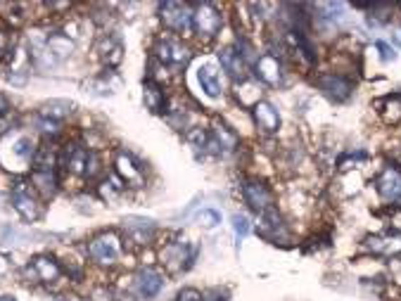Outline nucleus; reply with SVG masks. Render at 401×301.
<instances>
[{
	"instance_id": "nucleus-1",
	"label": "nucleus",
	"mask_w": 401,
	"mask_h": 301,
	"mask_svg": "<svg viewBox=\"0 0 401 301\" xmlns=\"http://www.w3.org/2000/svg\"><path fill=\"white\" fill-rule=\"evenodd\" d=\"M38 147L24 133H8V138L0 143V164L8 171H24L33 166Z\"/></svg>"
},
{
	"instance_id": "nucleus-2",
	"label": "nucleus",
	"mask_w": 401,
	"mask_h": 301,
	"mask_svg": "<svg viewBox=\"0 0 401 301\" xmlns=\"http://www.w3.org/2000/svg\"><path fill=\"white\" fill-rule=\"evenodd\" d=\"M60 162L65 164V169L74 176H86V178H93L95 173L100 171V162H98V155L88 147H81V145H67L60 155Z\"/></svg>"
},
{
	"instance_id": "nucleus-3",
	"label": "nucleus",
	"mask_w": 401,
	"mask_h": 301,
	"mask_svg": "<svg viewBox=\"0 0 401 301\" xmlns=\"http://www.w3.org/2000/svg\"><path fill=\"white\" fill-rule=\"evenodd\" d=\"M12 204L26 221H36L43 214V204L36 197V187L31 185V180H17L15 187H12Z\"/></svg>"
},
{
	"instance_id": "nucleus-4",
	"label": "nucleus",
	"mask_w": 401,
	"mask_h": 301,
	"mask_svg": "<svg viewBox=\"0 0 401 301\" xmlns=\"http://www.w3.org/2000/svg\"><path fill=\"white\" fill-rule=\"evenodd\" d=\"M88 254H91L100 266H114L121 254V240L116 233H102L88 244Z\"/></svg>"
},
{
	"instance_id": "nucleus-5",
	"label": "nucleus",
	"mask_w": 401,
	"mask_h": 301,
	"mask_svg": "<svg viewBox=\"0 0 401 301\" xmlns=\"http://www.w3.org/2000/svg\"><path fill=\"white\" fill-rule=\"evenodd\" d=\"M159 17L171 31H188L192 26V12L183 3H171L169 0V3L159 5Z\"/></svg>"
},
{
	"instance_id": "nucleus-6",
	"label": "nucleus",
	"mask_w": 401,
	"mask_h": 301,
	"mask_svg": "<svg viewBox=\"0 0 401 301\" xmlns=\"http://www.w3.org/2000/svg\"><path fill=\"white\" fill-rule=\"evenodd\" d=\"M192 26L199 36H216L219 29H221V12L216 10V5L212 3H202L197 5V10L192 12Z\"/></svg>"
},
{
	"instance_id": "nucleus-7",
	"label": "nucleus",
	"mask_w": 401,
	"mask_h": 301,
	"mask_svg": "<svg viewBox=\"0 0 401 301\" xmlns=\"http://www.w3.org/2000/svg\"><path fill=\"white\" fill-rule=\"evenodd\" d=\"M243 197L254 212L264 214L268 209H273V192L264 180H245L243 185Z\"/></svg>"
},
{
	"instance_id": "nucleus-8",
	"label": "nucleus",
	"mask_w": 401,
	"mask_h": 301,
	"mask_svg": "<svg viewBox=\"0 0 401 301\" xmlns=\"http://www.w3.org/2000/svg\"><path fill=\"white\" fill-rule=\"evenodd\" d=\"M378 195L390 204H401V171L394 166H385L375 178Z\"/></svg>"
},
{
	"instance_id": "nucleus-9",
	"label": "nucleus",
	"mask_w": 401,
	"mask_h": 301,
	"mask_svg": "<svg viewBox=\"0 0 401 301\" xmlns=\"http://www.w3.org/2000/svg\"><path fill=\"white\" fill-rule=\"evenodd\" d=\"M316 83H318V88H321L323 93L335 102H347L351 97V93H354L351 81L344 79V76H340V74H323V76H318Z\"/></svg>"
},
{
	"instance_id": "nucleus-10",
	"label": "nucleus",
	"mask_w": 401,
	"mask_h": 301,
	"mask_svg": "<svg viewBox=\"0 0 401 301\" xmlns=\"http://www.w3.org/2000/svg\"><path fill=\"white\" fill-rule=\"evenodd\" d=\"M155 58L162 65H185L190 60L188 48L181 45L178 40H157L155 45Z\"/></svg>"
},
{
	"instance_id": "nucleus-11",
	"label": "nucleus",
	"mask_w": 401,
	"mask_h": 301,
	"mask_svg": "<svg viewBox=\"0 0 401 301\" xmlns=\"http://www.w3.org/2000/svg\"><path fill=\"white\" fill-rule=\"evenodd\" d=\"M366 247H368L373 254L380 256H397L401 254V235L399 233H383V235H370L366 237Z\"/></svg>"
},
{
	"instance_id": "nucleus-12",
	"label": "nucleus",
	"mask_w": 401,
	"mask_h": 301,
	"mask_svg": "<svg viewBox=\"0 0 401 301\" xmlns=\"http://www.w3.org/2000/svg\"><path fill=\"white\" fill-rule=\"evenodd\" d=\"M133 285H136V292L141 294L143 299H150V297H155L159 290H162L164 275L159 270H155V268H143V270H138Z\"/></svg>"
},
{
	"instance_id": "nucleus-13",
	"label": "nucleus",
	"mask_w": 401,
	"mask_h": 301,
	"mask_svg": "<svg viewBox=\"0 0 401 301\" xmlns=\"http://www.w3.org/2000/svg\"><path fill=\"white\" fill-rule=\"evenodd\" d=\"M257 230L264 237H268V240H285L287 237V228H285V223H282L280 214L275 212V209H268V212L261 214Z\"/></svg>"
},
{
	"instance_id": "nucleus-14",
	"label": "nucleus",
	"mask_w": 401,
	"mask_h": 301,
	"mask_svg": "<svg viewBox=\"0 0 401 301\" xmlns=\"http://www.w3.org/2000/svg\"><path fill=\"white\" fill-rule=\"evenodd\" d=\"M257 76L264 83H268V86H278V83L282 81V67L275 55L266 53L261 55L259 62H257Z\"/></svg>"
},
{
	"instance_id": "nucleus-15",
	"label": "nucleus",
	"mask_w": 401,
	"mask_h": 301,
	"mask_svg": "<svg viewBox=\"0 0 401 301\" xmlns=\"http://www.w3.org/2000/svg\"><path fill=\"white\" fill-rule=\"evenodd\" d=\"M252 111H254V119H257L259 128H264L266 133H275V131H278V126H280V114H278V109H275L271 102L259 100V102L252 107Z\"/></svg>"
},
{
	"instance_id": "nucleus-16",
	"label": "nucleus",
	"mask_w": 401,
	"mask_h": 301,
	"mask_svg": "<svg viewBox=\"0 0 401 301\" xmlns=\"http://www.w3.org/2000/svg\"><path fill=\"white\" fill-rule=\"evenodd\" d=\"M197 81L202 90L209 97H219L221 95V76L216 72V67L209 65V62H204V65H199L197 69Z\"/></svg>"
},
{
	"instance_id": "nucleus-17",
	"label": "nucleus",
	"mask_w": 401,
	"mask_h": 301,
	"mask_svg": "<svg viewBox=\"0 0 401 301\" xmlns=\"http://www.w3.org/2000/svg\"><path fill=\"white\" fill-rule=\"evenodd\" d=\"M219 62L221 67H224V72H228V76H233V79H245V62L235 48H224V50L219 53Z\"/></svg>"
},
{
	"instance_id": "nucleus-18",
	"label": "nucleus",
	"mask_w": 401,
	"mask_h": 301,
	"mask_svg": "<svg viewBox=\"0 0 401 301\" xmlns=\"http://www.w3.org/2000/svg\"><path fill=\"white\" fill-rule=\"evenodd\" d=\"M114 166H116V173L123 178V183H131V185H141L143 180V173L141 169L136 166V162L131 159L126 152H119L114 159Z\"/></svg>"
},
{
	"instance_id": "nucleus-19",
	"label": "nucleus",
	"mask_w": 401,
	"mask_h": 301,
	"mask_svg": "<svg viewBox=\"0 0 401 301\" xmlns=\"http://www.w3.org/2000/svg\"><path fill=\"white\" fill-rule=\"evenodd\" d=\"M143 97H145V107H148L150 111H155V114H159V111H164V104H167V95H164L162 86H159L157 81H145V90H143Z\"/></svg>"
},
{
	"instance_id": "nucleus-20",
	"label": "nucleus",
	"mask_w": 401,
	"mask_h": 301,
	"mask_svg": "<svg viewBox=\"0 0 401 301\" xmlns=\"http://www.w3.org/2000/svg\"><path fill=\"white\" fill-rule=\"evenodd\" d=\"M33 270H36L38 280H43V283H53V280H57L62 275L60 263L55 261V258H50V256H36V258H33Z\"/></svg>"
},
{
	"instance_id": "nucleus-21",
	"label": "nucleus",
	"mask_w": 401,
	"mask_h": 301,
	"mask_svg": "<svg viewBox=\"0 0 401 301\" xmlns=\"http://www.w3.org/2000/svg\"><path fill=\"white\" fill-rule=\"evenodd\" d=\"M31 185L43 197H53L57 190V176H55V171H31Z\"/></svg>"
},
{
	"instance_id": "nucleus-22",
	"label": "nucleus",
	"mask_w": 401,
	"mask_h": 301,
	"mask_svg": "<svg viewBox=\"0 0 401 301\" xmlns=\"http://www.w3.org/2000/svg\"><path fill=\"white\" fill-rule=\"evenodd\" d=\"M60 162V155L53 145H40L33 157V171H55V164Z\"/></svg>"
},
{
	"instance_id": "nucleus-23",
	"label": "nucleus",
	"mask_w": 401,
	"mask_h": 301,
	"mask_svg": "<svg viewBox=\"0 0 401 301\" xmlns=\"http://www.w3.org/2000/svg\"><path fill=\"white\" fill-rule=\"evenodd\" d=\"M162 258L167 261L171 268L178 270V268H183V261H190V256L185 254V242H171L167 251L162 254Z\"/></svg>"
},
{
	"instance_id": "nucleus-24",
	"label": "nucleus",
	"mask_w": 401,
	"mask_h": 301,
	"mask_svg": "<svg viewBox=\"0 0 401 301\" xmlns=\"http://www.w3.org/2000/svg\"><path fill=\"white\" fill-rule=\"evenodd\" d=\"M121 53H123L121 43H116V40H107L105 48H102V60H105L107 67H116L121 62Z\"/></svg>"
},
{
	"instance_id": "nucleus-25",
	"label": "nucleus",
	"mask_w": 401,
	"mask_h": 301,
	"mask_svg": "<svg viewBox=\"0 0 401 301\" xmlns=\"http://www.w3.org/2000/svg\"><path fill=\"white\" fill-rule=\"evenodd\" d=\"M38 131L43 133L45 138H55V136H60L62 124H60V121H55V119L40 116V119H38Z\"/></svg>"
},
{
	"instance_id": "nucleus-26",
	"label": "nucleus",
	"mask_w": 401,
	"mask_h": 301,
	"mask_svg": "<svg viewBox=\"0 0 401 301\" xmlns=\"http://www.w3.org/2000/svg\"><path fill=\"white\" fill-rule=\"evenodd\" d=\"M197 221H199V226L214 228V226H219V223H221V216L216 212H212V209H202V212L197 214Z\"/></svg>"
},
{
	"instance_id": "nucleus-27",
	"label": "nucleus",
	"mask_w": 401,
	"mask_h": 301,
	"mask_svg": "<svg viewBox=\"0 0 401 301\" xmlns=\"http://www.w3.org/2000/svg\"><path fill=\"white\" fill-rule=\"evenodd\" d=\"M233 228L235 233H238V237H245L250 233V221H247L245 216H233Z\"/></svg>"
},
{
	"instance_id": "nucleus-28",
	"label": "nucleus",
	"mask_w": 401,
	"mask_h": 301,
	"mask_svg": "<svg viewBox=\"0 0 401 301\" xmlns=\"http://www.w3.org/2000/svg\"><path fill=\"white\" fill-rule=\"evenodd\" d=\"M178 301H204V294L192 290V287H185V290L178 292Z\"/></svg>"
},
{
	"instance_id": "nucleus-29",
	"label": "nucleus",
	"mask_w": 401,
	"mask_h": 301,
	"mask_svg": "<svg viewBox=\"0 0 401 301\" xmlns=\"http://www.w3.org/2000/svg\"><path fill=\"white\" fill-rule=\"evenodd\" d=\"M12 50V33L0 29V58Z\"/></svg>"
},
{
	"instance_id": "nucleus-30",
	"label": "nucleus",
	"mask_w": 401,
	"mask_h": 301,
	"mask_svg": "<svg viewBox=\"0 0 401 301\" xmlns=\"http://www.w3.org/2000/svg\"><path fill=\"white\" fill-rule=\"evenodd\" d=\"M378 48L383 50V60H385V62H390V60L397 58V55H394V50H392V48L387 45V43H378Z\"/></svg>"
},
{
	"instance_id": "nucleus-31",
	"label": "nucleus",
	"mask_w": 401,
	"mask_h": 301,
	"mask_svg": "<svg viewBox=\"0 0 401 301\" xmlns=\"http://www.w3.org/2000/svg\"><path fill=\"white\" fill-rule=\"evenodd\" d=\"M0 301H15V299H12V297H0Z\"/></svg>"
},
{
	"instance_id": "nucleus-32",
	"label": "nucleus",
	"mask_w": 401,
	"mask_h": 301,
	"mask_svg": "<svg viewBox=\"0 0 401 301\" xmlns=\"http://www.w3.org/2000/svg\"><path fill=\"white\" fill-rule=\"evenodd\" d=\"M397 40H399V43H401V33H399V36H397Z\"/></svg>"
}]
</instances>
